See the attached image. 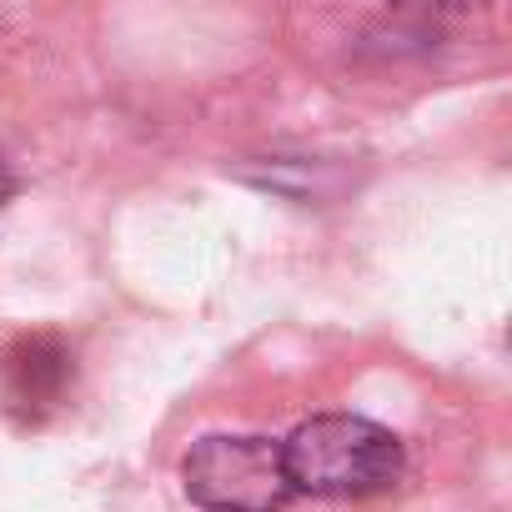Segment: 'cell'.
I'll return each mask as SVG.
<instances>
[{"label": "cell", "mask_w": 512, "mask_h": 512, "mask_svg": "<svg viewBox=\"0 0 512 512\" xmlns=\"http://www.w3.org/2000/svg\"><path fill=\"white\" fill-rule=\"evenodd\" d=\"M292 492L312 497H377L407 472V447L392 427L357 412H322L282 437Z\"/></svg>", "instance_id": "6da1fadb"}, {"label": "cell", "mask_w": 512, "mask_h": 512, "mask_svg": "<svg viewBox=\"0 0 512 512\" xmlns=\"http://www.w3.org/2000/svg\"><path fill=\"white\" fill-rule=\"evenodd\" d=\"M181 487L206 512H282L297 492L282 442L256 432H211L181 457Z\"/></svg>", "instance_id": "7a4b0ae2"}, {"label": "cell", "mask_w": 512, "mask_h": 512, "mask_svg": "<svg viewBox=\"0 0 512 512\" xmlns=\"http://www.w3.org/2000/svg\"><path fill=\"white\" fill-rule=\"evenodd\" d=\"M76 382L71 347L51 332L21 337L6 357H0V397L16 422H46Z\"/></svg>", "instance_id": "3957f363"}, {"label": "cell", "mask_w": 512, "mask_h": 512, "mask_svg": "<svg viewBox=\"0 0 512 512\" xmlns=\"http://www.w3.org/2000/svg\"><path fill=\"white\" fill-rule=\"evenodd\" d=\"M11 196H16V176H11V166H6V161H0V206H6Z\"/></svg>", "instance_id": "277c9868"}]
</instances>
